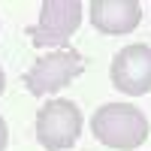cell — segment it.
Returning <instances> with one entry per match:
<instances>
[{"label":"cell","instance_id":"obj_1","mask_svg":"<svg viewBox=\"0 0 151 151\" xmlns=\"http://www.w3.org/2000/svg\"><path fill=\"white\" fill-rule=\"evenodd\" d=\"M91 133L100 145L115 151H136L148 136V118L139 106L130 103H106L94 112Z\"/></svg>","mask_w":151,"mask_h":151},{"label":"cell","instance_id":"obj_2","mask_svg":"<svg viewBox=\"0 0 151 151\" xmlns=\"http://www.w3.org/2000/svg\"><path fill=\"white\" fill-rule=\"evenodd\" d=\"M82 3L79 0H42L40 3V21L24 27L36 48H64L70 36L79 30L82 24Z\"/></svg>","mask_w":151,"mask_h":151},{"label":"cell","instance_id":"obj_3","mask_svg":"<svg viewBox=\"0 0 151 151\" xmlns=\"http://www.w3.org/2000/svg\"><path fill=\"white\" fill-rule=\"evenodd\" d=\"M82 133V109L73 100H48L36 112V142L45 151H67Z\"/></svg>","mask_w":151,"mask_h":151},{"label":"cell","instance_id":"obj_4","mask_svg":"<svg viewBox=\"0 0 151 151\" xmlns=\"http://www.w3.org/2000/svg\"><path fill=\"white\" fill-rule=\"evenodd\" d=\"M85 73V60L73 48H60V52H48L45 58H36L33 67L24 73V88L33 97L55 94L60 88H67L76 76Z\"/></svg>","mask_w":151,"mask_h":151},{"label":"cell","instance_id":"obj_5","mask_svg":"<svg viewBox=\"0 0 151 151\" xmlns=\"http://www.w3.org/2000/svg\"><path fill=\"white\" fill-rule=\"evenodd\" d=\"M109 76L121 94H130V97L148 94L151 91V45H145V42L124 45L112 58Z\"/></svg>","mask_w":151,"mask_h":151},{"label":"cell","instance_id":"obj_6","mask_svg":"<svg viewBox=\"0 0 151 151\" xmlns=\"http://www.w3.org/2000/svg\"><path fill=\"white\" fill-rule=\"evenodd\" d=\"M88 9H91V24L106 36L133 33L142 21L139 0H94Z\"/></svg>","mask_w":151,"mask_h":151},{"label":"cell","instance_id":"obj_7","mask_svg":"<svg viewBox=\"0 0 151 151\" xmlns=\"http://www.w3.org/2000/svg\"><path fill=\"white\" fill-rule=\"evenodd\" d=\"M6 142H9V130H6V121H3V115H0V151L6 148Z\"/></svg>","mask_w":151,"mask_h":151},{"label":"cell","instance_id":"obj_8","mask_svg":"<svg viewBox=\"0 0 151 151\" xmlns=\"http://www.w3.org/2000/svg\"><path fill=\"white\" fill-rule=\"evenodd\" d=\"M6 91V73H3V67H0V94Z\"/></svg>","mask_w":151,"mask_h":151}]
</instances>
